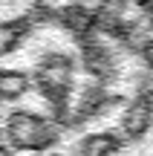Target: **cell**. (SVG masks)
I'll return each mask as SVG.
<instances>
[{
	"mask_svg": "<svg viewBox=\"0 0 153 156\" xmlns=\"http://www.w3.org/2000/svg\"><path fill=\"white\" fill-rule=\"evenodd\" d=\"M0 130H3V139L9 142V147L20 153H43L61 139V124L55 119L26 110V107L9 110L3 116Z\"/></svg>",
	"mask_w": 153,
	"mask_h": 156,
	"instance_id": "6da1fadb",
	"label": "cell"
},
{
	"mask_svg": "<svg viewBox=\"0 0 153 156\" xmlns=\"http://www.w3.org/2000/svg\"><path fill=\"white\" fill-rule=\"evenodd\" d=\"M150 127H153V90H142L121 116V136L124 142H139L148 136Z\"/></svg>",
	"mask_w": 153,
	"mask_h": 156,
	"instance_id": "7a4b0ae2",
	"label": "cell"
},
{
	"mask_svg": "<svg viewBox=\"0 0 153 156\" xmlns=\"http://www.w3.org/2000/svg\"><path fill=\"white\" fill-rule=\"evenodd\" d=\"M32 73L17 67H0V101L3 104H15L32 90Z\"/></svg>",
	"mask_w": 153,
	"mask_h": 156,
	"instance_id": "3957f363",
	"label": "cell"
},
{
	"mask_svg": "<svg viewBox=\"0 0 153 156\" xmlns=\"http://www.w3.org/2000/svg\"><path fill=\"white\" fill-rule=\"evenodd\" d=\"M124 145L121 133L116 130H98V133H90L81 139L78 145V156H116Z\"/></svg>",
	"mask_w": 153,
	"mask_h": 156,
	"instance_id": "277c9868",
	"label": "cell"
},
{
	"mask_svg": "<svg viewBox=\"0 0 153 156\" xmlns=\"http://www.w3.org/2000/svg\"><path fill=\"white\" fill-rule=\"evenodd\" d=\"M142 58H144V64H148L150 73H153V41H148V44L142 46Z\"/></svg>",
	"mask_w": 153,
	"mask_h": 156,
	"instance_id": "5b68a950",
	"label": "cell"
},
{
	"mask_svg": "<svg viewBox=\"0 0 153 156\" xmlns=\"http://www.w3.org/2000/svg\"><path fill=\"white\" fill-rule=\"evenodd\" d=\"M0 156H12V147H9V142L3 139V130H0Z\"/></svg>",
	"mask_w": 153,
	"mask_h": 156,
	"instance_id": "8992f818",
	"label": "cell"
}]
</instances>
